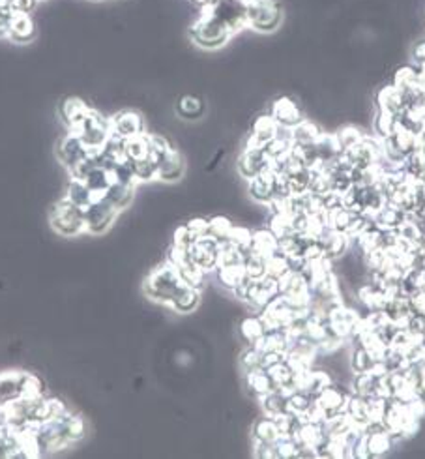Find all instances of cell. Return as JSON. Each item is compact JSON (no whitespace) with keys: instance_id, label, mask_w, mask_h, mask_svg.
I'll list each match as a JSON object with an SVG mask.
<instances>
[{"instance_id":"cell-1","label":"cell","mask_w":425,"mask_h":459,"mask_svg":"<svg viewBox=\"0 0 425 459\" xmlns=\"http://www.w3.org/2000/svg\"><path fill=\"white\" fill-rule=\"evenodd\" d=\"M184 285L185 283L182 282L178 268L167 262L163 267L155 268L154 272L146 278L145 293L155 302L170 304Z\"/></svg>"},{"instance_id":"cell-2","label":"cell","mask_w":425,"mask_h":459,"mask_svg":"<svg viewBox=\"0 0 425 459\" xmlns=\"http://www.w3.org/2000/svg\"><path fill=\"white\" fill-rule=\"evenodd\" d=\"M49 222L56 232L64 237H76L79 232L85 231V214L83 208L70 202L68 199H62L51 208Z\"/></svg>"},{"instance_id":"cell-3","label":"cell","mask_w":425,"mask_h":459,"mask_svg":"<svg viewBox=\"0 0 425 459\" xmlns=\"http://www.w3.org/2000/svg\"><path fill=\"white\" fill-rule=\"evenodd\" d=\"M229 26L215 16L210 6H206L205 14L197 21V25L191 29L193 40L203 47H220L223 46L229 38Z\"/></svg>"},{"instance_id":"cell-4","label":"cell","mask_w":425,"mask_h":459,"mask_svg":"<svg viewBox=\"0 0 425 459\" xmlns=\"http://www.w3.org/2000/svg\"><path fill=\"white\" fill-rule=\"evenodd\" d=\"M73 133L81 137L88 150H101L111 133V122L106 120L100 113L92 111L83 118L79 126L73 128Z\"/></svg>"},{"instance_id":"cell-5","label":"cell","mask_w":425,"mask_h":459,"mask_svg":"<svg viewBox=\"0 0 425 459\" xmlns=\"http://www.w3.org/2000/svg\"><path fill=\"white\" fill-rule=\"evenodd\" d=\"M83 214H85L86 231H91L92 234H101L113 225L118 210L103 197H96L88 207L83 208Z\"/></svg>"},{"instance_id":"cell-6","label":"cell","mask_w":425,"mask_h":459,"mask_svg":"<svg viewBox=\"0 0 425 459\" xmlns=\"http://www.w3.org/2000/svg\"><path fill=\"white\" fill-rule=\"evenodd\" d=\"M190 253H191V259H193V262H195L200 270H205V272L217 270L220 242H217V240H214L210 234L197 238L195 242L191 244Z\"/></svg>"},{"instance_id":"cell-7","label":"cell","mask_w":425,"mask_h":459,"mask_svg":"<svg viewBox=\"0 0 425 459\" xmlns=\"http://www.w3.org/2000/svg\"><path fill=\"white\" fill-rule=\"evenodd\" d=\"M360 321V315L354 309L347 308L343 304H335L328 309V324L334 330L337 336L341 338H347V336H352V330Z\"/></svg>"},{"instance_id":"cell-8","label":"cell","mask_w":425,"mask_h":459,"mask_svg":"<svg viewBox=\"0 0 425 459\" xmlns=\"http://www.w3.org/2000/svg\"><path fill=\"white\" fill-rule=\"evenodd\" d=\"M349 396L350 393H347L343 388H337V386L330 384V386H326L313 401H315L320 407V411L326 414V418H330L334 414L345 413Z\"/></svg>"},{"instance_id":"cell-9","label":"cell","mask_w":425,"mask_h":459,"mask_svg":"<svg viewBox=\"0 0 425 459\" xmlns=\"http://www.w3.org/2000/svg\"><path fill=\"white\" fill-rule=\"evenodd\" d=\"M58 156H61V162L71 171L73 167H77V163L83 162L88 156V148H86L85 143L81 141V137L77 133L70 131L62 139L61 147H58Z\"/></svg>"},{"instance_id":"cell-10","label":"cell","mask_w":425,"mask_h":459,"mask_svg":"<svg viewBox=\"0 0 425 459\" xmlns=\"http://www.w3.org/2000/svg\"><path fill=\"white\" fill-rule=\"evenodd\" d=\"M111 131H115L124 139L143 133V118L135 111H122L111 118Z\"/></svg>"},{"instance_id":"cell-11","label":"cell","mask_w":425,"mask_h":459,"mask_svg":"<svg viewBox=\"0 0 425 459\" xmlns=\"http://www.w3.org/2000/svg\"><path fill=\"white\" fill-rule=\"evenodd\" d=\"M319 244L322 247V253H324V257L328 259H335L341 257L343 253H347L349 249V238L339 231H334V229H326L319 238Z\"/></svg>"},{"instance_id":"cell-12","label":"cell","mask_w":425,"mask_h":459,"mask_svg":"<svg viewBox=\"0 0 425 459\" xmlns=\"http://www.w3.org/2000/svg\"><path fill=\"white\" fill-rule=\"evenodd\" d=\"M8 36L16 43H29L31 40H34L36 25L31 14H14V19L10 23V29H8Z\"/></svg>"},{"instance_id":"cell-13","label":"cell","mask_w":425,"mask_h":459,"mask_svg":"<svg viewBox=\"0 0 425 459\" xmlns=\"http://www.w3.org/2000/svg\"><path fill=\"white\" fill-rule=\"evenodd\" d=\"M88 113H91V107L86 105L85 101L81 100V98L70 96L62 101L61 116H62V120L68 124V128H70V130H73L76 126H79L81 122H83V118H85Z\"/></svg>"},{"instance_id":"cell-14","label":"cell","mask_w":425,"mask_h":459,"mask_svg":"<svg viewBox=\"0 0 425 459\" xmlns=\"http://www.w3.org/2000/svg\"><path fill=\"white\" fill-rule=\"evenodd\" d=\"M184 172V162L178 150L170 148L165 156L158 162V178L161 180H178Z\"/></svg>"},{"instance_id":"cell-15","label":"cell","mask_w":425,"mask_h":459,"mask_svg":"<svg viewBox=\"0 0 425 459\" xmlns=\"http://www.w3.org/2000/svg\"><path fill=\"white\" fill-rule=\"evenodd\" d=\"M272 116H274V120L280 124V126L285 128H292L296 126L300 120V111H298V107L289 100V98H281L274 103V109H272Z\"/></svg>"},{"instance_id":"cell-16","label":"cell","mask_w":425,"mask_h":459,"mask_svg":"<svg viewBox=\"0 0 425 459\" xmlns=\"http://www.w3.org/2000/svg\"><path fill=\"white\" fill-rule=\"evenodd\" d=\"M85 184L88 186V190H91L92 193H94V199L96 197H103L106 195V192L109 190V186L113 184V177H111V171L107 169V167L103 165H98L94 167L88 175H86L85 178Z\"/></svg>"},{"instance_id":"cell-17","label":"cell","mask_w":425,"mask_h":459,"mask_svg":"<svg viewBox=\"0 0 425 459\" xmlns=\"http://www.w3.org/2000/svg\"><path fill=\"white\" fill-rule=\"evenodd\" d=\"M124 156L128 158L130 162H139V160H145V158L150 156V141H148V135L139 133V135L126 139Z\"/></svg>"},{"instance_id":"cell-18","label":"cell","mask_w":425,"mask_h":459,"mask_svg":"<svg viewBox=\"0 0 425 459\" xmlns=\"http://www.w3.org/2000/svg\"><path fill=\"white\" fill-rule=\"evenodd\" d=\"M106 201H109L116 210H122L131 202L133 199V186L131 184H122V182H113L109 190L103 195Z\"/></svg>"},{"instance_id":"cell-19","label":"cell","mask_w":425,"mask_h":459,"mask_svg":"<svg viewBox=\"0 0 425 459\" xmlns=\"http://www.w3.org/2000/svg\"><path fill=\"white\" fill-rule=\"evenodd\" d=\"M251 252L268 259L277 252V237L270 229L268 231H255L251 234Z\"/></svg>"},{"instance_id":"cell-20","label":"cell","mask_w":425,"mask_h":459,"mask_svg":"<svg viewBox=\"0 0 425 459\" xmlns=\"http://www.w3.org/2000/svg\"><path fill=\"white\" fill-rule=\"evenodd\" d=\"M394 437H391L384 428L373 429L369 433H365V444L369 450V455H382L391 448Z\"/></svg>"},{"instance_id":"cell-21","label":"cell","mask_w":425,"mask_h":459,"mask_svg":"<svg viewBox=\"0 0 425 459\" xmlns=\"http://www.w3.org/2000/svg\"><path fill=\"white\" fill-rule=\"evenodd\" d=\"M66 199L73 205L81 208H86L94 201V193L88 190V186L85 184V180H81V178L71 177L70 186H68V193H66Z\"/></svg>"},{"instance_id":"cell-22","label":"cell","mask_w":425,"mask_h":459,"mask_svg":"<svg viewBox=\"0 0 425 459\" xmlns=\"http://www.w3.org/2000/svg\"><path fill=\"white\" fill-rule=\"evenodd\" d=\"M199 300H200L199 289L184 285V287L178 291V294L175 296V300L170 302V306H173L178 313H191L197 306H199Z\"/></svg>"},{"instance_id":"cell-23","label":"cell","mask_w":425,"mask_h":459,"mask_svg":"<svg viewBox=\"0 0 425 459\" xmlns=\"http://www.w3.org/2000/svg\"><path fill=\"white\" fill-rule=\"evenodd\" d=\"M260 403L265 409L266 416H277V414L285 413L287 411V393L283 390H272V392L260 396Z\"/></svg>"},{"instance_id":"cell-24","label":"cell","mask_w":425,"mask_h":459,"mask_svg":"<svg viewBox=\"0 0 425 459\" xmlns=\"http://www.w3.org/2000/svg\"><path fill=\"white\" fill-rule=\"evenodd\" d=\"M21 378H23V373L0 375V405L19 398Z\"/></svg>"},{"instance_id":"cell-25","label":"cell","mask_w":425,"mask_h":459,"mask_svg":"<svg viewBox=\"0 0 425 459\" xmlns=\"http://www.w3.org/2000/svg\"><path fill=\"white\" fill-rule=\"evenodd\" d=\"M253 435H255V440H260V443H268L274 444L275 440L280 439L281 433L277 429V424L272 416H266V418L257 420L255 426H253Z\"/></svg>"},{"instance_id":"cell-26","label":"cell","mask_w":425,"mask_h":459,"mask_svg":"<svg viewBox=\"0 0 425 459\" xmlns=\"http://www.w3.org/2000/svg\"><path fill=\"white\" fill-rule=\"evenodd\" d=\"M247 386H250L251 392H255L257 396H265V393L272 392L274 388V383H272L270 375L265 368L253 369V371H247Z\"/></svg>"},{"instance_id":"cell-27","label":"cell","mask_w":425,"mask_h":459,"mask_svg":"<svg viewBox=\"0 0 425 459\" xmlns=\"http://www.w3.org/2000/svg\"><path fill=\"white\" fill-rule=\"evenodd\" d=\"M217 278H220V282L223 283L225 287L235 291V289L247 278V274H245L244 264H230V267L217 268Z\"/></svg>"},{"instance_id":"cell-28","label":"cell","mask_w":425,"mask_h":459,"mask_svg":"<svg viewBox=\"0 0 425 459\" xmlns=\"http://www.w3.org/2000/svg\"><path fill=\"white\" fill-rule=\"evenodd\" d=\"M377 383H379V378L371 373V371H367V373H354L352 388H354L356 396L371 398V396H375L377 393Z\"/></svg>"},{"instance_id":"cell-29","label":"cell","mask_w":425,"mask_h":459,"mask_svg":"<svg viewBox=\"0 0 425 459\" xmlns=\"http://www.w3.org/2000/svg\"><path fill=\"white\" fill-rule=\"evenodd\" d=\"M265 324H262V321H260V315L259 317H247L244 321V323L240 324V334L242 338L247 341V345H255L257 341H259L262 336H265Z\"/></svg>"},{"instance_id":"cell-30","label":"cell","mask_w":425,"mask_h":459,"mask_svg":"<svg viewBox=\"0 0 425 459\" xmlns=\"http://www.w3.org/2000/svg\"><path fill=\"white\" fill-rule=\"evenodd\" d=\"M311 403H313V398H311V396L300 392V390H295V392L287 396V413L295 414V416L302 418V416L307 413Z\"/></svg>"},{"instance_id":"cell-31","label":"cell","mask_w":425,"mask_h":459,"mask_svg":"<svg viewBox=\"0 0 425 459\" xmlns=\"http://www.w3.org/2000/svg\"><path fill=\"white\" fill-rule=\"evenodd\" d=\"M244 268L245 274H247L251 279H262L266 276V257H262V255L250 249V252L245 253Z\"/></svg>"},{"instance_id":"cell-32","label":"cell","mask_w":425,"mask_h":459,"mask_svg":"<svg viewBox=\"0 0 425 459\" xmlns=\"http://www.w3.org/2000/svg\"><path fill=\"white\" fill-rule=\"evenodd\" d=\"M232 223L227 220V217L223 216H215L212 217L210 222H208V234H210L214 240H217L220 244L223 242H229V237H230V231H232Z\"/></svg>"},{"instance_id":"cell-33","label":"cell","mask_w":425,"mask_h":459,"mask_svg":"<svg viewBox=\"0 0 425 459\" xmlns=\"http://www.w3.org/2000/svg\"><path fill=\"white\" fill-rule=\"evenodd\" d=\"M289 270V259H287L283 253L275 252L274 255H270V257L266 259V276H268V278H274L280 282Z\"/></svg>"},{"instance_id":"cell-34","label":"cell","mask_w":425,"mask_h":459,"mask_svg":"<svg viewBox=\"0 0 425 459\" xmlns=\"http://www.w3.org/2000/svg\"><path fill=\"white\" fill-rule=\"evenodd\" d=\"M375 363L377 362L373 360V356H371L362 345H358V347L354 349L352 356H350V366H352V371H354V373H367V371L373 369Z\"/></svg>"},{"instance_id":"cell-35","label":"cell","mask_w":425,"mask_h":459,"mask_svg":"<svg viewBox=\"0 0 425 459\" xmlns=\"http://www.w3.org/2000/svg\"><path fill=\"white\" fill-rule=\"evenodd\" d=\"M21 398L26 399H41V381L36 375H25L23 373V378H21Z\"/></svg>"},{"instance_id":"cell-36","label":"cell","mask_w":425,"mask_h":459,"mask_svg":"<svg viewBox=\"0 0 425 459\" xmlns=\"http://www.w3.org/2000/svg\"><path fill=\"white\" fill-rule=\"evenodd\" d=\"M133 172H135L137 180H154L158 178V162L150 156L133 162Z\"/></svg>"},{"instance_id":"cell-37","label":"cell","mask_w":425,"mask_h":459,"mask_svg":"<svg viewBox=\"0 0 425 459\" xmlns=\"http://www.w3.org/2000/svg\"><path fill=\"white\" fill-rule=\"evenodd\" d=\"M178 272H180L182 276V282H184L185 285H190V287L200 289V285L205 282V270H200L195 262H190V264L178 268Z\"/></svg>"},{"instance_id":"cell-38","label":"cell","mask_w":425,"mask_h":459,"mask_svg":"<svg viewBox=\"0 0 425 459\" xmlns=\"http://www.w3.org/2000/svg\"><path fill=\"white\" fill-rule=\"evenodd\" d=\"M251 234H253V232L247 231L245 227H232L229 242L235 247H238L240 252L247 253L251 249Z\"/></svg>"},{"instance_id":"cell-39","label":"cell","mask_w":425,"mask_h":459,"mask_svg":"<svg viewBox=\"0 0 425 459\" xmlns=\"http://www.w3.org/2000/svg\"><path fill=\"white\" fill-rule=\"evenodd\" d=\"M178 111H180V115L185 116V118H195V116H199L200 113H203V103H200L197 98L185 96L182 98Z\"/></svg>"},{"instance_id":"cell-40","label":"cell","mask_w":425,"mask_h":459,"mask_svg":"<svg viewBox=\"0 0 425 459\" xmlns=\"http://www.w3.org/2000/svg\"><path fill=\"white\" fill-rule=\"evenodd\" d=\"M242 366L247 371H253V369H260L262 368V353L257 351L255 347L247 349L244 354H242Z\"/></svg>"},{"instance_id":"cell-41","label":"cell","mask_w":425,"mask_h":459,"mask_svg":"<svg viewBox=\"0 0 425 459\" xmlns=\"http://www.w3.org/2000/svg\"><path fill=\"white\" fill-rule=\"evenodd\" d=\"M197 238L191 234V231L188 229V225H182L175 231V246L178 247H185V249H190L191 244L195 242Z\"/></svg>"},{"instance_id":"cell-42","label":"cell","mask_w":425,"mask_h":459,"mask_svg":"<svg viewBox=\"0 0 425 459\" xmlns=\"http://www.w3.org/2000/svg\"><path fill=\"white\" fill-rule=\"evenodd\" d=\"M11 19H14V10L6 4V0H0V36H8Z\"/></svg>"},{"instance_id":"cell-43","label":"cell","mask_w":425,"mask_h":459,"mask_svg":"<svg viewBox=\"0 0 425 459\" xmlns=\"http://www.w3.org/2000/svg\"><path fill=\"white\" fill-rule=\"evenodd\" d=\"M68 435H70L71 443L85 435V422L79 416H70V420H68Z\"/></svg>"},{"instance_id":"cell-44","label":"cell","mask_w":425,"mask_h":459,"mask_svg":"<svg viewBox=\"0 0 425 459\" xmlns=\"http://www.w3.org/2000/svg\"><path fill=\"white\" fill-rule=\"evenodd\" d=\"M410 309L414 315H425V289H420L409 296Z\"/></svg>"},{"instance_id":"cell-45","label":"cell","mask_w":425,"mask_h":459,"mask_svg":"<svg viewBox=\"0 0 425 459\" xmlns=\"http://www.w3.org/2000/svg\"><path fill=\"white\" fill-rule=\"evenodd\" d=\"M38 0H6V4L10 6L14 14H31Z\"/></svg>"},{"instance_id":"cell-46","label":"cell","mask_w":425,"mask_h":459,"mask_svg":"<svg viewBox=\"0 0 425 459\" xmlns=\"http://www.w3.org/2000/svg\"><path fill=\"white\" fill-rule=\"evenodd\" d=\"M188 229H190L191 234L195 238L206 237V234H208V222L203 220V217H195V220H191V222L188 223Z\"/></svg>"},{"instance_id":"cell-47","label":"cell","mask_w":425,"mask_h":459,"mask_svg":"<svg viewBox=\"0 0 425 459\" xmlns=\"http://www.w3.org/2000/svg\"><path fill=\"white\" fill-rule=\"evenodd\" d=\"M47 411H49V418H58V416H66L68 411H66L64 403L58 401V399H46Z\"/></svg>"},{"instance_id":"cell-48","label":"cell","mask_w":425,"mask_h":459,"mask_svg":"<svg viewBox=\"0 0 425 459\" xmlns=\"http://www.w3.org/2000/svg\"><path fill=\"white\" fill-rule=\"evenodd\" d=\"M416 58L425 64V43H421V46L416 49Z\"/></svg>"}]
</instances>
